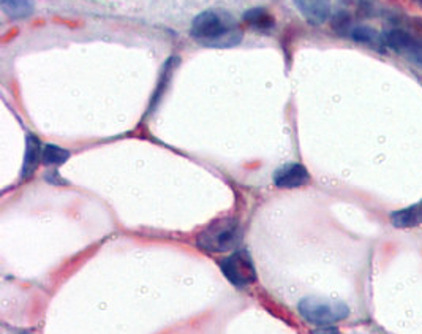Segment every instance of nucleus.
I'll use <instances>...</instances> for the list:
<instances>
[{
	"label": "nucleus",
	"mask_w": 422,
	"mask_h": 334,
	"mask_svg": "<svg viewBox=\"0 0 422 334\" xmlns=\"http://www.w3.org/2000/svg\"><path fill=\"white\" fill-rule=\"evenodd\" d=\"M190 36L202 46L231 48L242 41V29L228 11L207 10L193 19Z\"/></svg>",
	"instance_id": "f257e3e1"
},
{
	"label": "nucleus",
	"mask_w": 422,
	"mask_h": 334,
	"mask_svg": "<svg viewBox=\"0 0 422 334\" xmlns=\"http://www.w3.org/2000/svg\"><path fill=\"white\" fill-rule=\"evenodd\" d=\"M242 241V228L234 219H220L207 225L196 238V244L207 252H228Z\"/></svg>",
	"instance_id": "f03ea898"
},
{
	"label": "nucleus",
	"mask_w": 422,
	"mask_h": 334,
	"mask_svg": "<svg viewBox=\"0 0 422 334\" xmlns=\"http://www.w3.org/2000/svg\"><path fill=\"white\" fill-rule=\"evenodd\" d=\"M299 312L308 323L316 326H329L350 316L348 306L337 299L304 298L299 303Z\"/></svg>",
	"instance_id": "7ed1b4c3"
},
{
	"label": "nucleus",
	"mask_w": 422,
	"mask_h": 334,
	"mask_svg": "<svg viewBox=\"0 0 422 334\" xmlns=\"http://www.w3.org/2000/svg\"><path fill=\"white\" fill-rule=\"evenodd\" d=\"M222 273L236 287H247L256 281V269L245 250H237L220 263Z\"/></svg>",
	"instance_id": "20e7f679"
},
{
	"label": "nucleus",
	"mask_w": 422,
	"mask_h": 334,
	"mask_svg": "<svg viewBox=\"0 0 422 334\" xmlns=\"http://www.w3.org/2000/svg\"><path fill=\"white\" fill-rule=\"evenodd\" d=\"M383 45L384 48L396 51L405 58L411 59L413 55L422 54V37L414 36L413 32H408L400 27L386 31L383 33Z\"/></svg>",
	"instance_id": "39448f33"
},
{
	"label": "nucleus",
	"mask_w": 422,
	"mask_h": 334,
	"mask_svg": "<svg viewBox=\"0 0 422 334\" xmlns=\"http://www.w3.org/2000/svg\"><path fill=\"white\" fill-rule=\"evenodd\" d=\"M308 181H310V175L301 163H286L274 173V183L281 189H296V187L308 184Z\"/></svg>",
	"instance_id": "423d86ee"
},
{
	"label": "nucleus",
	"mask_w": 422,
	"mask_h": 334,
	"mask_svg": "<svg viewBox=\"0 0 422 334\" xmlns=\"http://www.w3.org/2000/svg\"><path fill=\"white\" fill-rule=\"evenodd\" d=\"M308 24L321 26L330 16V0H294Z\"/></svg>",
	"instance_id": "0eeeda50"
},
{
	"label": "nucleus",
	"mask_w": 422,
	"mask_h": 334,
	"mask_svg": "<svg viewBox=\"0 0 422 334\" xmlns=\"http://www.w3.org/2000/svg\"><path fill=\"white\" fill-rule=\"evenodd\" d=\"M41 156H43V151H41L40 140L37 136L29 134L27 135V140H26V156H24L23 173H21L23 179H27L33 175L35 170H37Z\"/></svg>",
	"instance_id": "6e6552de"
},
{
	"label": "nucleus",
	"mask_w": 422,
	"mask_h": 334,
	"mask_svg": "<svg viewBox=\"0 0 422 334\" xmlns=\"http://www.w3.org/2000/svg\"><path fill=\"white\" fill-rule=\"evenodd\" d=\"M391 222L397 228H413L422 224V201L405 210L394 211L391 214Z\"/></svg>",
	"instance_id": "1a4fd4ad"
},
{
	"label": "nucleus",
	"mask_w": 422,
	"mask_h": 334,
	"mask_svg": "<svg viewBox=\"0 0 422 334\" xmlns=\"http://www.w3.org/2000/svg\"><path fill=\"white\" fill-rule=\"evenodd\" d=\"M244 21L245 24H249L253 29L261 32L271 31L274 29V26H276V19H274V16L266 9H261V6H256V9H250L245 11Z\"/></svg>",
	"instance_id": "9d476101"
},
{
	"label": "nucleus",
	"mask_w": 422,
	"mask_h": 334,
	"mask_svg": "<svg viewBox=\"0 0 422 334\" xmlns=\"http://www.w3.org/2000/svg\"><path fill=\"white\" fill-rule=\"evenodd\" d=\"M350 38L372 48H384L383 33H378L374 27L369 26H355L350 32Z\"/></svg>",
	"instance_id": "9b49d317"
},
{
	"label": "nucleus",
	"mask_w": 422,
	"mask_h": 334,
	"mask_svg": "<svg viewBox=\"0 0 422 334\" xmlns=\"http://www.w3.org/2000/svg\"><path fill=\"white\" fill-rule=\"evenodd\" d=\"M0 2L4 13L11 19L29 18L33 13L32 0H0Z\"/></svg>",
	"instance_id": "f8f14e48"
},
{
	"label": "nucleus",
	"mask_w": 422,
	"mask_h": 334,
	"mask_svg": "<svg viewBox=\"0 0 422 334\" xmlns=\"http://www.w3.org/2000/svg\"><path fill=\"white\" fill-rule=\"evenodd\" d=\"M68 158L70 152L55 144H46L43 148V156H41V160H43L45 165H62L65 163Z\"/></svg>",
	"instance_id": "ddd939ff"
},
{
	"label": "nucleus",
	"mask_w": 422,
	"mask_h": 334,
	"mask_svg": "<svg viewBox=\"0 0 422 334\" xmlns=\"http://www.w3.org/2000/svg\"><path fill=\"white\" fill-rule=\"evenodd\" d=\"M353 23H351V16L347 11H339L332 18V29L335 33H339L340 37H350V32L353 29Z\"/></svg>",
	"instance_id": "4468645a"
},
{
	"label": "nucleus",
	"mask_w": 422,
	"mask_h": 334,
	"mask_svg": "<svg viewBox=\"0 0 422 334\" xmlns=\"http://www.w3.org/2000/svg\"><path fill=\"white\" fill-rule=\"evenodd\" d=\"M359 15L364 18H374L378 15V4L375 0H359Z\"/></svg>",
	"instance_id": "2eb2a0df"
},
{
	"label": "nucleus",
	"mask_w": 422,
	"mask_h": 334,
	"mask_svg": "<svg viewBox=\"0 0 422 334\" xmlns=\"http://www.w3.org/2000/svg\"><path fill=\"white\" fill-rule=\"evenodd\" d=\"M313 334H340V331L334 328V326H321V328L315 330Z\"/></svg>",
	"instance_id": "dca6fc26"
},
{
	"label": "nucleus",
	"mask_w": 422,
	"mask_h": 334,
	"mask_svg": "<svg viewBox=\"0 0 422 334\" xmlns=\"http://www.w3.org/2000/svg\"><path fill=\"white\" fill-rule=\"evenodd\" d=\"M411 62H414V64L422 67V54H418V55H413V58L410 59Z\"/></svg>",
	"instance_id": "f3484780"
},
{
	"label": "nucleus",
	"mask_w": 422,
	"mask_h": 334,
	"mask_svg": "<svg viewBox=\"0 0 422 334\" xmlns=\"http://www.w3.org/2000/svg\"><path fill=\"white\" fill-rule=\"evenodd\" d=\"M342 2H345V4H350V2H353V0H342Z\"/></svg>",
	"instance_id": "a211bd4d"
},
{
	"label": "nucleus",
	"mask_w": 422,
	"mask_h": 334,
	"mask_svg": "<svg viewBox=\"0 0 422 334\" xmlns=\"http://www.w3.org/2000/svg\"><path fill=\"white\" fill-rule=\"evenodd\" d=\"M18 334H32V333H26V331H23V333H18Z\"/></svg>",
	"instance_id": "6ab92c4d"
}]
</instances>
